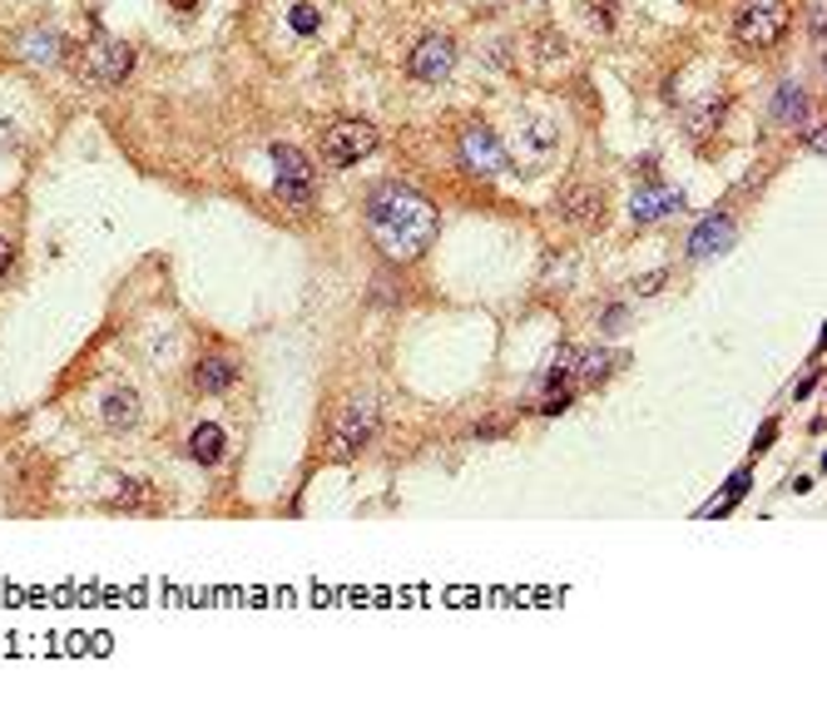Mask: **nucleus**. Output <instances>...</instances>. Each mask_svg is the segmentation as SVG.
Listing matches in <instances>:
<instances>
[{
	"label": "nucleus",
	"mask_w": 827,
	"mask_h": 718,
	"mask_svg": "<svg viewBox=\"0 0 827 718\" xmlns=\"http://www.w3.org/2000/svg\"><path fill=\"white\" fill-rule=\"evenodd\" d=\"M367 234H372L377 253L391 263H417L441 234V214L431 198H421L407 184H381L367 198Z\"/></svg>",
	"instance_id": "nucleus-1"
},
{
	"label": "nucleus",
	"mask_w": 827,
	"mask_h": 718,
	"mask_svg": "<svg viewBox=\"0 0 827 718\" xmlns=\"http://www.w3.org/2000/svg\"><path fill=\"white\" fill-rule=\"evenodd\" d=\"M788 25H793V10L783 6V0H748L734 20V35L744 40L748 50H768L788 35Z\"/></svg>",
	"instance_id": "nucleus-2"
},
{
	"label": "nucleus",
	"mask_w": 827,
	"mask_h": 718,
	"mask_svg": "<svg viewBox=\"0 0 827 718\" xmlns=\"http://www.w3.org/2000/svg\"><path fill=\"white\" fill-rule=\"evenodd\" d=\"M377 417H381V407H377L372 392H357L353 401H347L343 417H337V427H333V457H357V451L377 437Z\"/></svg>",
	"instance_id": "nucleus-3"
},
{
	"label": "nucleus",
	"mask_w": 827,
	"mask_h": 718,
	"mask_svg": "<svg viewBox=\"0 0 827 718\" xmlns=\"http://www.w3.org/2000/svg\"><path fill=\"white\" fill-rule=\"evenodd\" d=\"M372 150H377V130H372L367 120H337L333 130L323 134V160L337 164V168L367 160Z\"/></svg>",
	"instance_id": "nucleus-4"
},
{
	"label": "nucleus",
	"mask_w": 827,
	"mask_h": 718,
	"mask_svg": "<svg viewBox=\"0 0 827 718\" xmlns=\"http://www.w3.org/2000/svg\"><path fill=\"white\" fill-rule=\"evenodd\" d=\"M461 164H466V174H476V178H496L506 164H511V150L501 144L496 130L471 124V130L461 134Z\"/></svg>",
	"instance_id": "nucleus-5"
},
{
	"label": "nucleus",
	"mask_w": 827,
	"mask_h": 718,
	"mask_svg": "<svg viewBox=\"0 0 827 718\" xmlns=\"http://www.w3.org/2000/svg\"><path fill=\"white\" fill-rule=\"evenodd\" d=\"M273 168H278V198L288 204H313V160L293 144H278L273 150Z\"/></svg>",
	"instance_id": "nucleus-6"
},
{
	"label": "nucleus",
	"mask_w": 827,
	"mask_h": 718,
	"mask_svg": "<svg viewBox=\"0 0 827 718\" xmlns=\"http://www.w3.org/2000/svg\"><path fill=\"white\" fill-rule=\"evenodd\" d=\"M451 65H456V40H447V35H421V40H417V50L407 55L411 80H421V84L447 80V75H451Z\"/></svg>",
	"instance_id": "nucleus-7"
},
{
	"label": "nucleus",
	"mask_w": 827,
	"mask_h": 718,
	"mask_svg": "<svg viewBox=\"0 0 827 718\" xmlns=\"http://www.w3.org/2000/svg\"><path fill=\"white\" fill-rule=\"evenodd\" d=\"M84 65H90V75L94 80H104V84H124L130 80V70H134V50L124 45V40H94L90 45V55H84Z\"/></svg>",
	"instance_id": "nucleus-8"
},
{
	"label": "nucleus",
	"mask_w": 827,
	"mask_h": 718,
	"mask_svg": "<svg viewBox=\"0 0 827 718\" xmlns=\"http://www.w3.org/2000/svg\"><path fill=\"white\" fill-rule=\"evenodd\" d=\"M555 150H560L555 120H545V114H530V120H521V130H515V154H521V160L545 164Z\"/></svg>",
	"instance_id": "nucleus-9"
},
{
	"label": "nucleus",
	"mask_w": 827,
	"mask_h": 718,
	"mask_svg": "<svg viewBox=\"0 0 827 718\" xmlns=\"http://www.w3.org/2000/svg\"><path fill=\"white\" fill-rule=\"evenodd\" d=\"M678 208H684V194L670 184H640L630 198V214L640 218V224H660V218L678 214Z\"/></svg>",
	"instance_id": "nucleus-10"
},
{
	"label": "nucleus",
	"mask_w": 827,
	"mask_h": 718,
	"mask_svg": "<svg viewBox=\"0 0 827 718\" xmlns=\"http://www.w3.org/2000/svg\"><path fill=\"white\" fill-rule=\"evenodd\" d=\"M728 248H734V218L728 214H708L688 234V258H714V253H728Z\"/></svg>",
	"instance_id": "nucleus-11"
},
{
	"label": "nucleus",
	"mask_w": 827,
	"mask_h": 718,
	"mask_svg": "<svg viewBox=\"0 0 827 718\" xmlns=\"http://www.w3.org/2000/svg\"><path fill=\"white\" fill-rule=\"evenodd\" d=\"M233 382H238V357H228V352H214L194 367V387L204 397H224Z\"/></svg>",
	"instance_id": "nucleus-12"
},
{
	"label": "nucleus",
	"mask_w": 827,
	"mask_h": 718,
	"mask_svg": "<svg viewBox=\"0 0 827 718\" xmlns=\"http://www.w3.org/2000/svg\"><path fill=\"white\" fill-rule=\"evenodd\" d=\"M100 411H104V427L110 431H130L134 421H140V397H134V387H110Z\"/></svg>",
	"instance_id": "nucleus-13"
},
{
	"label": "nucleus",
	"mask_w": 827,
	"mask_h": 718,
	"mask_svg": "<svg viewBox=\"0 0 827 718\" xmlns=\"http://www.w3.org/2000/svg\"><path fill=\"white\" fill-rule=\"evenodd\" d=\"M560 208H565V218H575V224H600L604 218V194L590 184H570L565 198H560Z\"/></svg>",
	"instance_id": "nucleus-14"
},
{
	"label": "nucleus",
	"mask_w": 827,
	"mask_h": 718,
	"mask_svg": "<svg viewBox=\"0 0 827 718\" xmlns=\"http://www.w3.org/2000/svg\"><path fill=\"white\" fill-rule=\"evenodd\" d=\"M60 50H65V40H60V30H30L25 40H20V55L30 60V65H55Z\"/></svg>",
	"instance_id": "nucleus-15"
},
{
	"label": "nucleus",
	"mask_w": 827,
	"mask_h": 718,
	"mask_svg": "<svg viewBox=\"0 0 827 718\" xmlns=\"http://www.w3.org/2000/svg\"><path fill=\"white\" fill-rule=\"evenodd\" d=\"M188 457H194L198 466H214V461L224 457V427H214V421L194 427V437H188Z\"/></svg>",
	"instance_id": "nucleus-16"
},
{
	"label": "nucleus",
	"mask_w": 827,
	"mask_h": 718,
	"mask_svg": "<svg viewBox=\"0 0 827 718\" xmlns=\"http://www.w3.org/2000/svg\"><path fill=\"white\" fill-rule=\"evenodd\" d=\"M803 104H808V94H803V84H798V80H783L778 100H773V120H778V124H798Z\"/></svg>",
	"instance_id": "nucleus-17"
},
{
	"label": "nucleus",
	"mask_w": 827,
	"mask_h": 718,
	"mask_svg": "<svg viewBox=\"0 0 827 718\" xmlns=\"http://www.w3.org/2000/svg\"><path fill=\"white\" fill-rule=\"evenodd\" d=\"M575 367H580V382H585V387H600L604 377H610V367H614V352H604V347H595V352L575 357Z\"/></svg>",
	"instance_id": "nucleus-18"
},
{
	"label": "nucleus",
	"mask_w": 827,
	"mask_h": 718,
	"mask_svg": "<svg viewBox=\"0 0 827 718\" xmlns=\"http://www.w3.org/2000/svg\"><path fill=\"white\" fill-rule=\"evenodd\" d=\"M718 120H724V100H704L694 114H688V134H694V140H704V134L718 130Z\"/></svg>",
	"instance_id": "nucleus-19"
},
{
	"label": "nucleus",
	"mask_w": 827,
	"mask_h": 718,
	"mask_svg": "<svg viewBox=\"0 0 827 718\" xmlns=\"http://www.w3.org/2000/svg\"><path fill=\"white\" fill-rule=\"evenodd\" d=\"M317 25H323V16H317L313 6H293V30H298V35H313Z\"/></svg>",
	"instance_id": "nucleus-20"
},
{
	"label": "nucleus",
	"mask_w": 827,
	"mask_h": 718,
	"mask_svg": "<svg viewBox=\"0 0 827 718\" xmlns=\"http://www.w3.org/2000/svg\"><path fill=\"white\" fill-rule=\"evenodd\" d=\"M10 268H16V238H6V234H0V278H6Z\"/></svg>",
	"instance_id": "nucleus-21"
},
{
	"label": "nucleus",
	"mask_w": 827,
	"mask_h": 718,
	"mask_svg": "<svg viewBox=\"0 0 827 718\" xmlns=\"http://www.w3.org/2000/svg\"><path fill=\"white\" fill-rule=\"evenodd\" d=\"M664 278H670V273H644V278H634V293H660Z\"/></svg>",
	"instance_id": "nucleus-22"
},
{
	"label": "nucleus",
	"mask_w": 827,
	"mask_h": 718,
	"mask_svg": "<svg viewBox=\"0 0 827 718\" xmlns=\"http://www.w3.org/2000/svg\"><path fill=\"white\" fill-rule=\"evenodd\" d=\"M813 35L823 40V0H813Z\"/></svg>",
	"instance_id": "nucleus-23"
},
{
	"label": "nucleus",
	"mask_w": 827,
	"mask_h": 718,
	"mask_svg": "<svg viewBox=\"0 0 827 718\" xmlns=\"http://www.w3.org/2000/svg\"><path fill=\"white\" fill-rule=\"evenodd\" d=\"M624 322V308H604V327H620Z\"/></svg>",
	"instance_id": "nucleus-24"
},
{
	"label": "nucleus",
	"mask_w": 827,
	"mask_h": 718,
	"mask_svg": "<svg viewBox=\"0 0 827 718\" xmlns=\"http://www.w3.org/2000/svg\"><path fill=\"white\" fill-rule=\"evenodd\" d=\"M174 6H178V10H194V6H198V0H174Z\"/></svg>",
	"instance_id": "nucleus-25"
}]
</instances>
